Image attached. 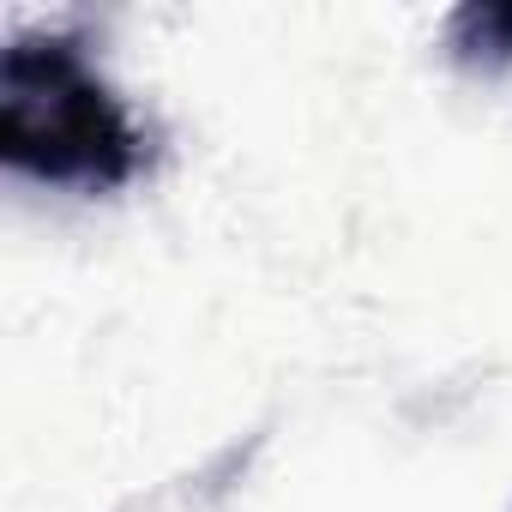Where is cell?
<instances>
[{"instance_id":"6da1fadb","label":"cell","mask_w":512,"mask_h":512,"mask_svg":"<svg viewBox=\"0 0 512 512\" xmlns=\"http://www.w3.org/2000/svg\"><path fill=\"white\" fill-rule=\"evenodd\" d=\"M0 157L31 181L109 193L145 169V133L73 37H13L0 55Z\"/></svg>"},{"instance_id":"7a4b0ae2","label":"cell","mask_w":512,"mask_h":512,"mask_svg":"<svg viewBox=\"0 0 512 512\" xmlns=\"http://www.w3.org/2000/svg\"><path fill=\"white\" fill-rule=\"evenodd\" d=\"M452 49L458 61H512V7H464L452 19Z\"/></svg>"}]
</instances>
